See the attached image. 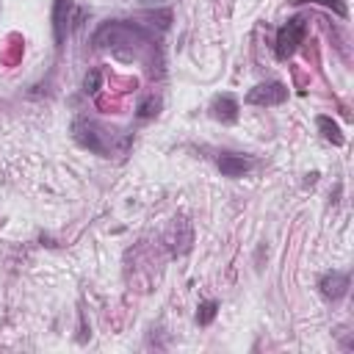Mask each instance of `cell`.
Here are the masks:
<instances>
[{
	"instance_id": "cell-12",
	"label": "cell",
	"mask_w": 354,
	"mask_h": 354,
	"mask_svg": "<svg viewBox=\"0 0 354 354\" xmlns=\"http://www.w3.org/2000/svg\"><path fill=\"white\" fill-rule=\"evenodd\" d=\"M8 41H11V44H8V50L3 53V61H6V64H17L19 55H22V39H19V36H11Z\"/></svg>"
},
{
	"instance_id": "cell-9",
	"label": "cell",
	"mask_w": 354,
	"mask_h": 354,
	"mask_svg": "<svg viewBox=\"0 0 354 354\" xmlns=\"http://www.w3.org/2000/svg\"><path fill=\"white\" fill-rule=\"evenodd\" d=\"M315 124H318L321 136H324L329 144L343 147V133H340V124H337L335 119H329V116H318V119H315Z\"/></svg>"
},
{
	"instance_id": "cell-4",
	"label": "cell",
	"mask_w": 354,
	"mask_h": 354,
	"mask_svg": "<svg viewBox=\"0 0 354 354\" xmlns=\"http://www.w3.org/2000/svg\"><path fill=\"white\" fill-rule=\"evenodd\" d=\"M86 11L77 8L72 0H55V8H53V28H55V41L58 47H64L66 36L83 22Z\"/></svg>"
},
{
	"instance_id": "cell-10",
	"label": "cell",
	"mask_w": 354,
	"mask_h": 354,
	"mask_svg": "<svg viewBox=\"0 0 354 354\" xmlns=\"http://www.w3.org/2000/svg\"><path fill=\"white\" fill-rule=\"evenodd\" d=\"M216 313H218V301H213V299L202 301V304L196 307V324H199V326H207V324H213Z\"/></svg>"
},
{
	"instance_id": "cell-1",
	"label": "cell",
	"mask_w": 354,
	"mask_h": 354,
	"mask_svg": "<svg viewBox=\"0 0 354 354\" xmlns=\"http://www.w3.org/2000/svg\"><path fill=\"white\" fill-rule=\"evenodd\" d=\"M91 44L100 50H111L122 61H144L149 72H155V64L163 66L158 55V41L141 25H133V22H119V19L102 22L94 30Z\"/></svg>"
},
{
	"instance_id": "cell-5",
	"label": "cell",
	"mask_w": 354,
	"mask_h": 354,
	"mask_svg": "<svg viewBox=\"0 0 354 354\" xmlns=\"http://www.w3.org/2000/svg\"><path fill=\"white\" fill-rule=\"evenodd\" d=\"M288 100V86L279 83V80H271V83H257L249 94H246V102L249 105H282Z\"/></svg>"
},
{
	"instance_id": "cell-3",
	"label": "cell",
	"mask_w": 354,
	"mask_h": 354,
	"mask_svg": "<svg viewBox=\"0 0 354 354\" xmlns=\"http://www.w3.org/2000/svg\"><path fill=\"white\" fill-rule=\"evenodd\" d=\"M304 33H307V19L304 17H290L279 30H277V44H274V53L279 61L290 58L299 44L304 41Z\"/></svg>"
},
{
	"instance_id": "cell-2",
	"label": "cell",
	"mask_w": 354,
	"mask_h": 354,
	"mask_svg": "<svg viewBox=\"0 0 354 354\" xmlns=\"http://www.w3.org/2000/svg\"><path fill=\"white\" fill-rule=\"evenodd\" d=\"M72 136L80 147H86V149H91L102 158L124 155L127 147H130V133L127 130L105 127V124H100L97 119H88V116H77L72 122Z\"/></svg>"
},
{
	"instance_id": "cell-6",
	"label": "cell",
	"mask_w": 354,
	"mask_h": 354,
	"mask_svg": "<svg viewBox=\"0 0 354 354\" xmlns=\"http://www.w3.org/2000/svg\"><path fill=\"white\" fill-rule=\"evenodd\" d=\"M216 163H218V171L224 177H243V174H249L254 169V158L238 155V152H221Z\"/></svg>"
},
{
	"instance_id": "cell-14",
	"label": "cell",
	"mask_w": 354,
	"mask_h": 354,
	"mask_svg": "<svg viewBox=\"0 0 354 354\" xmlns=\"http://www.w3.org/2000/svg\"><path fill=\"white\" fill-rule=\"evenodd\" d=\"M296 6H301V3H321V6H326V8H335L340 17H346V6L340 3V0H293Z\"/></svg>"
},
{
	"instance_id": "cell-13",
	"label": "cell",
	"mask_w": 354,
	"mask_h": 354,
	"mask_svg": "<svg viewBox=\"0 0 354 354\" xmlns=\"http://www.w3.org/2000/svg\"><path fill=\"white\" fill-rule=\"evenodd\" d=\"M100 77H102V72H100V69H91V72L86 75V80H83L86 94H97V91H100Z\"/></svg>"
},
{
	"instance_id": "cell-11",
	"label": "cell",
	"mask_w": 354,
	"mask_h": 354,
	"mask_svg": "<svg viewBox=\"0 0 354 354\" xmlns=\"http://www.w3.org/2000/svg\"><path fill=\"white\" fill-rule=\"evenodd\" d=\"M158 108H160V100H158L155 94H147V97L138 102L136 116H138V119H152V116L158 113Z\"/></svg>"
},
{
	"instance_id": "cell-8",
	"label": "cell",
	"mask_w": 354,
	"mask_h": 354,
	"mask_svg": "<svg viewBox=\"0 0 354 354\" xmlns=\"http://www.w3.org/2000/svg\"><path fill=\"white\" fill-rule=\"evenodd\" d=\"M210 116L216 122H224V124H232L238 119V100L232 94H218L213 97L210 102Z\"/></svg>"
},
{
	"instance_id": "cell-7",
	"label": "cell",
	"mask_w": 354,
	"mask_h": 354,
	"mask_svg": "<svg viewBox=\"0 0 354 354\" xmlns=\"http://www.w3.org/2000/svg\"><path fill=\"white\" fill-rule=\"evenodd\" d=\"M348 285H351V277H348V271H326L324 277H321V282H318V288H321V293L326 296V299H343L346 293H348Z\"/></svg>"
}]
</instances>
